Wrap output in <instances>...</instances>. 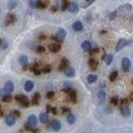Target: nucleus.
I'll return each instance as SVG.
<instances>
[{
	"label": "nucleus",
	"instance_id": "c85d7f7f",
	"mask_svg": "<svg viewBox=\"0 0 133 133\" xmlns=\"http://www.w3.org/2000/svg\"><path fill=\"white\" fill-rule=\"evenodd\" d=\"M17 5H18V1H9L8 8H9V10H14L17 8Z\"/></svg>",
	"mask_w": 133,
	"mask_h": 133
},
{
	"label": "nucleus",
	"instance_id": "a211bd4d",
	"mask_svg": "<svg viewBox=\"0 0 133 133\" xmlns=\"http://www.w3.org/2000/svg\"><path fill=\"white\" fill-rule=\"evenodd\" d=\"M81 47L83 48V50H85V51H89L90 49H92V44H90V42L89 41H84L82 43Z\"/></svg>",
	"mask_w": 133,
	"mask_h": 133
},
{
	"label": "nucleus",
	"instance_id": "2eb2a0df",
	"mask_svg": "<svg viewBox=\"0 0 133 133\" xmlns=\"http://www.w3.org/2000/svg\"><path fill=\"white\" fill-rule=\"evenodd\" d=\"M24 87H25V90H26V92H31V90L33 89V87H34V83H33L32 81L28 80V81L25 82Z\"/></svg>",
	"mask_w": 133,
	"mask_h": 133
},
{
	"label": "nucleus",
	"instance_id": "412c9836",
	"mask_svg": "<svg viewBox=\"0 0 133 133\" xmlns=\"http://www.w3.org/2000/svg\"><path fill=\"white\" fill-rule=\"evenodd\" d=\"M40 121H41V123L46 124V123L49 121V116H48V114L45 113V112L41 113V114H40Z\"/></svg>",
	"mask_w": 133,
	"mask_h": 133
},
{
	"label": "nucleus",
	"instance_id": "8fccbe9b",
	"mask_svg": "<svg viewBox=\"0 0 133 133\" xmlns=\"http://www.w3.org/2000/svg\"><path fill=\"white\" fill-rule=\"evenodd\" d=\"M0 108H1V107H0Z\"/></svg>",
	"mask_w": 133,
	"mask_h": 133
},
{
	"label": "nucleus",
	"instance_id": "39448f33",
	"mask_svg": "<svg viewBox=\"0 0 133 133\" xmlns=\"http://www.w3.org/2000/svg\"><path fill=\"white\" fill-rule=\"evenodd\" d=\"M122 67H123V70L125 72H128L130 70V67H131V61L129 58L127 57H124L122 59Z\"/></svg>",
	"mask_w": 133,
	"mask_h": 133
},
{
	"label": "nucleus",
	"instance_id": "e433bc0d",
	"mask_svg": "<svg viewBox=\"0 0 133 133\" xmlns=\"http://www.w3.org/2000/svg\"><path fill=\"white\" fill-rule=\"evenodd\" d=\"M37 52L38 53H43V52H45V48L43 46H38L37 47Z\"/></svg>",
	"mask_w": 133,
	"mask_h": 133
},
{
	"label": "nucleus",
	"instance_id": "6e6552de",
	"mask_svg": "<svg viewBox=\"0 0 133 133\" xmlns=\"http://www.w3.org/2000/svg\"><path fill=\"white\" fill-rule=\"evenodd\" d=\"M128 44V41H126L125 39H121L120 41L117 42V44H116V47H115V51H120L122 48H124L126 45Z\"/></svg>",
	"mask_w": 133,
	"mask_h": 133
},
{
	"label": "nucleus",
	"instance_id": "9b49d317",
	"mask_svg": "<svg viewBox=\"0 0 133 133\" xmlns=\"http://www.w3.org/2000/svg\"><path fill=\"white\" fill-rule=\"evenodd\" d=\"M5 123H6V125L8 126H14L15 125V123H16V118L14 117L13 115H6L5 116Z\"/></svg>",
	"mask_w": 133,
	"mask_h": 133
},
{
	"label": "nucleus",
	"instance_id": "20e7f679",
	"mask_svg": "<svg viewBox=\"0 0 133 133\" xmlns=\"http://www.w3.org/2000/svg\"><path fill=\"white\" fill-rule=\"evenodd\" d=\"M16 20H17V18H16L15 15H13V14H9V15L6 16V18H5L4 25H5V26L11 25V24H13V23H15Z\"/></svg>",
	"mask_w": 133,
	"mask_h": 133
},
{
	"label": "nucleus",
	"instance_id": "ddd939ff",
	"mask_svg": "<svg viewBox=\"0 0 133 133\" xmlns=\"http://www.w3.org/2000/svg\"><path fill=\"white\" fill-rule=\"evenodd\" d=\"M121 113L123 116H129L131 114V110L128 106H122L121 108Z\"/></svg>",
	"mask_w": 133,
	"mask_h": 133
},
{
	"label": "nucleus",
	"instance_id": "09e8293b",
	"mask_svg": "<svg viewBox=\"0 0 133 133\" xmlns=\"http://www.w3.org/2000/svg\"><path fill=\"white\" fill-rule=\"evenodd\" d=\"M0 14H1V10H0Z\"/></svg>",
	"mask_w": 133,
	"mask_h": 133
},
{
	"label": "nucleus",
	"instance_id": "b1692460",
	"mask_svg": "<svg viewBox=\"0 0 133 133\" xmlns=\"http://www.w3.org/2000/svg\"><path fill=\"white\" fill-rule=\"evenodd\" d=\"M15 99H16V101L19 102V103H22V102H24V101H26V100H28V99H27V97L24 96V95H17V96L15 97Z\"/></svg>",
	"mask_w": 133,
	"mask_h": 133
},
{
	"label": "nucleus",
	"instance_id": "72a5a7b5",
	"mask_svg": "<svg viewBox=\"0 0 133 133\" xmlns=\"http://www.w3.org/2000/svg\"><path fill=\"white\" fill-rule=\"evenodd\" d=\"M11 115H13L14 117H20V115H21V113H20V111L19 110H14L13 111V112H12V114Z\"/></svg>",
	"mask_w": 133,
	"mask_h": 133
},
{
	"label": "nucleus",
	"instance_id": "bb28decb",
	"mask_svg": "<svg viewBox=\"0 0 133 133\" xmlns=\"http://www.w3.org/2000/svg\"><path fill=\"white\" fill-rule=\"evenodd\" d=\"M46 8H47V2H45V1H38L37 2V9L44 10Z\"/></svg>",
	"mask_w": 133,
	"mask_h": 133
},
{
	"label": "nucleus",
	"instance_id": "7ed1b4c3",
	"mask_svg": "<svg viewBox=\"0 0 133 133\" xmlns=\"http://www.w3.org/2000/svg\"><path fill=\"white\" fill-rule=\"evenodd\" d=\"M67 37V32L65 29H62V28H58L57 32H56V38L57 39V42H62Z\"/></svg>",
	"mask_w": 133,
	"mask_h": 133
},
{
	"label": "nucleus",
	"instance_id": "6ab92c4d",
	"mask_svg": "<svg viewBox=\"0 0 133 133\" xmlns=\"http://www.w3.org/2000/svg\"><path fill=\"white\" fill-rule=\"evenodd\" d=\"M69 97H70V99H71V101L73 103H76V101H77V94H76L75 89H72L71 92L69 93Z\"/></svg>",
	"mask_w": 133,
	"mask_h": 133
},
{
	"label": "nucleus",
	"instance_id": "c756f323",
	"mask_svg": "<svg viewBox=\"0 0 133 133\" xmlns=\"http://www.w3.org/2000/svg\"><path fill=\"white\" fill-rule=\"evenodd\" d=\"M117 75H118V73H117V71H113L112 73L110 74V77H109V79H110V81H114L116 78H117Z\"/></svg>",
	"mask_w": 133,
	"mask_h": 133
},
{
	"label": "nucleus",
	"instance_id": "49530a36",
	"mask_svg": "<svg viewBox=\"0 0 133 133\" xmlns=\"http://www.w3.org/2000/svg\"><path fill=\"white\" fill-rule=\"evenodd\" d=\"M52 11H53V12H55V11H56V6H53V9H52Z\"/></svg>",
	"mask_w": 133,
	"mask_h": 133
},
{
	"label": "nucleus",
	"instance_id": "f704fd0d",
	"mask_svg": "<svg viewBox=\"0 0 133 133\" xmlns=\"http://www.w3.org/2000/svg\"><path fill=\"white\" fill-rule=\"evenodd\" d=\"M110 102H111L112 105H116L118 103V98L117 97H112V98H111V100H110Z\"/></svg>",
	"mask_w": 133,
	"mask_h": 133
},
{
	"label": "nucleus",
	"instance_id": "aec40b11",
	"mask_svg": "<svg viewBox=\"0 0 133 133\" xmlns=\"http://www.w3.org/2000/svg\"><path fill=\"white\" fill-rule=\"evenodd\" d=\"M98 98H99V100L101 103H103L105 101V99H106V94H105L104 90H99V93H98Z\"/></svg>",
	"mask_w": 133,
	"mask_h": 133
},
{
	"label": "nucleus",
	"instance_id": "58836bf2",
	"mask_svg": "<svg viewBox=\"0 0 133 133\" xmlns=\"http://www.w3.org/2000/svg\"><path fill=\"white\" fill-rule=\"evenodd\" d=\"M116 15H117V13L116 12H113V13H111V14H109V19H111V20H112V19H114L115 17H116Z\"/></svg>",
	"mask_w": 133,
	"mask_h": 133
},
{
	"label": "nucleus",
	"instance_id": "4468645a",
	"mask_svg": "<svg viewBox=\"0 0 133 133\" xmlns=\"http://www.w3.org/2000/svg\"><path fill=\"white\" fill-rule=\"evenodd\" d=\"M68 67H69V60L67 58H62L61 61H60V65H59L58 69L60 70V71H64V70L66 68H68Z\"/></svg>",
	"mask_w": 133,
	"mask_h": 133
},
{
	"label": "nucleus",
	"instance_id": "473e14b6",
	"mask_svg": "<svg viewBox=\"0 0 133 133\" xmlns=\"http://www.w3.org/2000/svg\"><path fill=\"white\" fill-rule=\"evenodd\" d=\"M2 100L4 102H11L12 101V97H11V95H5V96L2 97Z\"/></svg>",
	"mask_w": 133,
	"mask_h": 133
},
{
	"label": "nucleus",
	"instance_id": "0eeeda50",
	"mask_svg": "<svg viewBox=\"0 0 133 133\" xmlns=\"http://www.w3.org/2000/svg\"><path fill=\"white\" fill-rule=\"evenodd\" d=\"M19 64L25 70L26 67H27V64H28V57H27L26 55H21V56L19 57Z\"/></svg>",
	"mask_w": 133,
	"mask_h": 133
},
{
	"label": "nucleus",
	"instance_id": "2f4dec72",
	"mask_svg": "<svg viewBox=\"0 0 133 133\" xmlns=\"http://www.w3.org/2000/svg\"><path fill=\"white\" fill-rule=\"evenodd\" d=\"M68 6H69V2L66 1V0H64V1H62V3H61V10L62 11H66L68 9Z\"/></svg>",
	"mask_w": 133,
	"mask_h": 133
},
{
	"label": "nucleus",
	"instance_id": "ea45409f",
	"mask_svg": "<svg viewBox=\"0 0 133 133\" xmlns=\"http://www.w3.org/2000/svg\"><path fill=\"white\" fill-rule=\"evenodd\" d=\"M61 112H62V113H69V112H70V108L62 107V109H61Z\"/></svg>",
	"mask_w": 133,
	"mask_h": 133
},
{
	"label": "nucleus",
	"instance_id": "cd10ccee",
	"mask_svg": "<svg viewBox=\"0 0 133 133\" xmlns=\"http://www.w3.org/2000/svg\"><path fill=\"white\" fill-rule=\"evenodd\" d=\"M97 81V76L94 75V74H90L87 76V82L88 83H94Z\"/></svg>",
	"mask_w": 133,
	"mask_h": 133
},
{
	"label": "nucleus",
	"instance_id": "c9c22d12",
	"mask_svg": "<svg viewBox=\"0 0 133 133\" xmlns=\"http://www.w3.org/2000/svg\"><path fill=\"white\" fill-rule=\"evenodd\" d=\"M37 2H38V1H34V0H30V1H29L30 8H32V9H37Z\"/></svg>",
	"mask_w": 133,
	"mask_h": 133
},
{
	"label": "nucleus",
	"instance_id": "a878e982",
	"mask_svg": "<svg viewBox=\"0 0 133 133\" xmlns=\"http://www.w3.org/2000/svg\"><path fill=\"white\" fill-rule=\"evenodd\" d=\"M40 98H41V95H40L39 93L34 94V96H33V98H32V104H33V105H38V104H39Z\"/></svg>",
	"mask_w": 133,
	"mask_h": 133
},
{
	"label": "nucleus",
	"instance_id": "c03bdc74",
	"mask_svg": "<svg viewBox=\"0 0 133 133\" xmlns=\"http://www.w3.org/2000/svg\"><path fill=\"white\" fill-rule=\"evenodd\" d=\"M51 108H52V107H51V106H49V105L47 106V110H48V111H51Z\"/></svg>",
	"mask_w": 133,
	"mask_h": 133
},
{
	"label": "nucleus",
	"instance_id": "7c9ffc66",
	"mask_svg": "<svg viewBox=\"0 0 133 133\" xmlns=\"http://www.w3.org/2000/svg\"><path fill=\"white\" fill-rule=\"evenodd\" d=\"M50 71H51V67L49 65L43 67V69H41V72H43V73H49Z\"/></svg>",
	"mask_w": 133,
	"mask_h": 133
},
{
	"label": "nucleus",
	"instance_id": "1a4fd4ad",
	"mask_svg": "<svg viewBox=\"0 0 133 133\" xmlns=\"http://www.w3.org/2000/svg\"><path fill=\"white\" fill-rule=\"evenodd\" d=\"M64 71H65L66 76L69 77V78H72V77L75 76V70H74V68H72V67H68V68H66V69L64 70Z\"/></svg>",
	"mask_w": 133,
	"mask_h": 133
},
{
	"label": "nucleus",
	"instance_id": "de8ad7c7",
	"mask_svg": "<svg viewBox=\"0 0 133 133\" xmlns=\"http://www.w3.org/2000/svg\"><path fill=\"white\" fill-rule=\"evenodd\" d=\"M1 42H2V41H1V40H0V45H1Z\"/></svg>",
	"mask_w": 133,
	"mask_h": 133
},
{
	"label": "nucleus",
	"instance_id": "5701e85b",
	"mask_svg": "<svg viewBox=\"0 0 133 133\" xmlns=\"http://www.w3.org/2000/svg\"><path fill=\"white\" fill-rule=\"evenodd\" d=\"M31 70L33 71V73L36 74V75H40L42 72H41V68H40V66H39V64L37 62V64H34L33 66H32V68H31Z\"/></svg>",
	"mask_w": 133,
	"mask_h": 133
},
{
	"label": "nucleus",
	"instance_id": "f03ea898",
	"mask_svg": "<svg viewBox=\"0 0 133 133\" xmlns=\"http://www.w3.org/2000/svg\"><path fill=\"white\" fill-rule=\"evenodd\" d=\"M3 92L5 94L10 95L11 93L14 92V83L12 81H6L4 83V86H3Z\"/></svg>",
	"mask_w": 133,
	"mask_h": 133
},
{
	"label": "nucleus",
	"instance_id": "f3484780",
	"mask_svg": "<svg viewBox=\"0 0 133 133\" xmlns=\"http://www.w3.org/2000/svg\"><path fill=\"white\" fill-rule=\"evenodd\" d=\"M73 29L75 31H81L83 29V25L81 22H79V21H76V22L73 24Z\"/></svg>",
	"mask_w": 133,
	"mask_h": 133
},
{
	"label": "nucleus",
	"instance_id": "393cba45",
	"mask_svg": "<svg viewBox=\"0 0 133 133\" xmlns=\"http://www.w3.org/2000/svg\"><path fill=\"white\" fill-rule=\"evenodd\" d=\"M112 59H113V55L112 54H108V55L105 56L104 61H105V64H106V65H110L111 62H112Z\"/></svg>",
	"mask_w": 133,
	"mask_h": 133
},
{
	"label": "nucleus",
	"instance_id": "a18cd8bd",
	"mask_svg": "<svg viewBox=\"0 0 133 133\" xmlns=\"http://www.w3.org/2000/svg\"><path fill=\"white\" fill-rule=\"evenodd\" d=\"M3 90H0V97H3Z\"/></svg>",
	"mask_w": 133,
	"mask_h": 133
},
{
	"label": "nucleus",
	"instance_id": "37998d69",
	"mask_svg": "<svg viewBox=\"0 0 133 133\" xmlns=\"http://www.w3.org/2000/svg\"><path fill=\"white\" fill-rule=\"evenodd\" d=\"M122 104H123V105H124V104H128L127 99H123V100H122Z\"/></svg>",
	"mask_w": 133,
	"mask_h": 133
},
{
	"label": "nucleus",
	"instance_id": "f257e3e1",
	"mask_svg": "<svg viewBox=\"0 0 133 133\" xmlns=\"http://www.w3.org/2000/svg\"><path fill=\"white\" fill-rule=\"evenodd\" d=\"M38 124V118L34 114H31L28 116L27 118V122H26V128L27 129H33L34 127L37 126Z\"/></svg>",
	"mask_w": 133,
	"mask_h": 133
},
{
	"label": "nucleus",
	"instance_id": "a19ab883",
	"mask_svg": "<svg viewBox=\"0 0 133 133\" xmlns=\"http://www.w3.org/2000/svg\"><path fill=\"white\" fill-rule=\"evenodd\" d=\"M54 96V93L53 92H48L47 93V98H52Z\"/></svg>",
	"mask_w": 133,
	"mask_h": 133
},
{
	"label": "nucleus",
	"instance_id": "dca6fc26",
	"mask_svg": "<svg viewBox=\"0 0 133 133\" xmlns=\"http://www.w3.org/2000/svg\"><path fill=\"white\" fill-rule=\"evenodd\" d=\"M75 121H76V116H75L73 113L69 112V113L67 114V122H68V124L72 125V124L75 123Z\"/></svg>",
	"mask_w": 133,
	"mask_h": 133
},
{
	"label": "nucleus",
	"instance_id": "9d476101",
	"mask_svg": "<svg viewBox=\"0 0 133 133\" xmlns=\"http://www.w3.org/2000/svg\"><path fill=\"white\" fill-rule=\"evenodd\" d=\"M51 128H52L54 131H58V130H60V128H61V124H60V122L57 121V120H53V121L51 122Z\"/></svg>",
	"mask_w": 133,
	"mask_h": 133
},
{
	"label": "nucleus",
	"instance_id": "423d86ee",
	"mask_svg": "<svg viewBox=\"0 0 133 133\" xmlns=\"http://www.w3.org/2000/svg\"><path fill=\"white\" fill-rule=\"evenodd\" d=\"M68 10H69L70 13H73V14L77 13V12L79 11L78 3H77V2H70L69 3V6H68Z\"/></svg>",
	"mask_w": 133,
	"mask_h": 133
},
{
	"label": "nucleus",
	"instance_id": "f8f14e48",
	"mask_svg": "<svg viewBox=\"0 0 133 133\" xmlns=\"http://www.w3.org/2000/svg\"><path fill=\"white\" fill-rule=\"evenodd\" d=\"M60 48L61 46L57 43H54V44H51V45H49V50L52 51V52H58L60 50Z\"/></svg>",
	"mask_w": 133,
	"mask_h": 133
},
{
	"label": "nucleus",
	"instance_id": "4be33fe9",
	"mask_svg": "<svg viewBox=\"0 0 133 133\" xmlns=\"http://www.w3.org/2000/svg\"><path fill=\"white\" fill-rule=\"evenodd\" d=\"M88 65H89V67H90L92 70H96L97 67H98V61L96 59H94V58H90L89 61H88Z\"/></svg>",
	"mask_w": 133,
	"mask_h": 133
},
{
	"label": "nucleus",
	"instance_id": "79ce46f5",
	"mask_svg": "<svg viewBox=\"0 0 133 133\" xmlns=\"http://www.w3.org/2000/svg\"><path fill=\"white\" fill-rule=\"evenodd\" d=\"M51 111H52V112H53L54 114H56V113H57V110L55 109V107H52V108H51Z\"/></svg>",
	"mask_w": 133,
	"mask_h": 133
},
{
	"label": "nucleus",
	"instance_id": "4c0bfd02",
	"mask_svg": "<svg viewBox=\"0 0 133 133\" xmlns=\"http://www.w3.org/2000/svg\"><path fill=\"white\" fill-rule=\"evenodd\" d=\"M20 104H21V106H22V107H28L30 103H29V100H26V101L20 103Z\"/></svg>",
	"mask_w": 133,
	"mask_h": 133
}]
</instances>
